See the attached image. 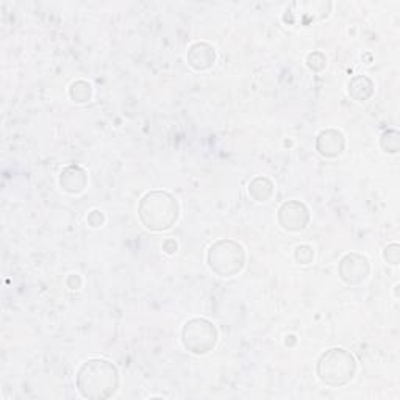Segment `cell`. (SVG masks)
Masks as SVG:
<instances>
[{
  "instance_id": "7a4b0ae2",
  "label": "cell",
  "mask_w": 400,
  "mask_h": 400,
  "mask_svg": "<svg viewBox=\"0 0 400 400\" xmlns=\"http://www.w3.org/2000/svg\"><path fill=\"white\" fill-rule=\"evenodd\" d=\"M138 216L148 230H168L178 219V203L169 193H148L139 202Z\"/></svg>"
},
{
  "instance_id": "2e32d148",
  "label": "cell",
  "mask_w": 400,
  "mask_h": 400,
  "mask_svg": "<svg viewBox=\"0 0 400 400\" xmlns=\"http://www.w3.org/2000/svg\"><path fill=\"white\" fill-rule=\"evenodd\" d=\"M399 246L397 244H391L385 249V260L389 264H399Z\"/></svg>"
},
{
  "instance_id": "7c38bea8",
  "label": "cell",
  "mask_w": 400,
  "mask_h": 400,
  "mask_svg": "<svg viewBox=\"0 0 400 400\" xmlns=\"http://www.w3.org/2000/svg\"><path fill=\"white\" fill-rule=\"evenodd\" d=\"M261 191H263V195H264V199L268 200L272 193H274V185L269 178H266V177H258L255 178L252 183L249 185V194L252 195V198L258 202H261Z\"/></svg>"
},
{
  "instance_id": "8fae6325",
  "label": "cell",
  "mask_w": 400,
  "mask_h": 400,
  "mask_svg": "<svg viewBox=\"0 0 400 400\" xmlns=\"http://www.w3.org/2000/svg\"><path fill=\"white\" fill-rule=\"evenodd\" d=\"M374 94V83L366 75H357L349 83V96L357 102H364Z\"/></svg>"
},
{
  "instance_id": "5bb4252c",
  "label": "cell",
  "mask_w": 400,
  "mask_h": 400,
  "mask_svg": "<svg viewBox=\"0 0 400 400\" xmlns=\"http://www.w3.org/2000/svg\"><path fill=\"white\" fill-rule=\"evenodd\" d=\"M399 133L396 130H389L382 136V148L388 153H397L399 152Z\"/></svg>"
},
{
  "instance_id": "8992f818",
  "label": "cell",
  "mask_w": 400,
  "mask_h": 400,
  "mask_svg": "<svg viewBox=\"0 0 400 400\" xmlns=\"http://www.w3.org/2000/svg\"><path fill=\"white\" fill-rule=\"evenodd\" d=\"M340 277L347 285H360L369 276V261L358 254H349L340 261Z\"/></svg>"
},
{
  "instance_id": "9a60e30c",
  "label": "cell",
  "mask_w": 400,
  "mask_h": 400,
  "mask_svg": "<svg viewBox=\"0 0 400 400\" xmlns=\"http://www.w3.org/2000/svg\"><path fill=\"white\" fill-rule=\"evenodd\" d=\"M296 260L302 264H308L313 260V250L308 246H301L296 250Z\"/></svg>"
},
{
  "instance_id": "4fadbf2b",
  "label": "cell",
  "mask_w": 400,
  "mask_h": 400,
  "mask_svg": "<svg viewBox=\"0 0 400 400\" xmlns=\"http://www.w3.org/2000/svg\"><path fill=\"white\" fill-rule=\"evenodd\" d=\"M70 97L75 102H88L91 99V86L86 82H77L70 86Z\"/></svg>"
},
{
  "instance_id": "277c9868",
  "label": "cell",
  "mask_w": 400,
  "mask_h": 400,
  "mask_svg": "<svg viewBox=\"0 0 400 400\" xmlns=\"http://www.w3.org/2000/svg\"><path fill=\"white\" fill-rule=\"evenodd\" d=\"M244 261V249L232 239L217 241L208 250V266L219 277L237 276Z\"/></svg>"
},
{
  "instance_id": "6da1fadb",
  "label": "cell",
  "mask_w": 400,
  "mask_h": 400,
  "mask_svg": "<svg viewBox=\"0 0 400 400\" xmlns=\"http://www.w3.org/2000/svg\"><path fill=\"white\" fill-rule=\"evenodd\" d=\"M119 387L116 366L102 358L86 362L77 372V388L86 399H108Z\"/></svg>"
},
{
  "instance_id": "5b68a950",
  "label": "cell",
  "mask_w": 400,
  "mask_h": 400,
  "mask_svg": "<svg viewBox=\"0 0 400 400\" xmlns=\"http://www.w3.org/2000/svg\"><path fill=\"white\" fill-rule=\"evenodd\" d=\"M182 341L183 346L195 355L208 354L217 341V330L207 319H191L183 327Z\"/></svg>"
},
{
  "instance_id": "ba28073f",
  "label": "cell",
  "mask_w": 400,
  "mask_h": 400,
  "mask_svg": "<svg viewBox=\"0 0 400 400\" xmlns=\"http://www.w3.org/2000/svg\"><path fill=\"white\" fill-rule=\"evenodd\" d=\"M346 141H344L342 133L338 130H324L319 133L316 139V147L320 155L328 156V158H335L342 153Z\"/></svg>"
},
{
  "instance_id": "3957f363",
  "label": "cell",
  "mask_w": 400,
  "mask_h": 400,
  "mask_svg": "<svg viewBox=\"0 0 400 400\" xmlns=\"http://www.w3.org/2000/svg\"><path fill=\"white\" fill-rule=\"evenodd\" d=\"M357 362L350 352L341 347L327 350L318 362V375L328 387H342L354 379Z\"/></svg>"
},
{
  "instance_id": "52a82bcc",
  "label": "cell",
  "mask_w": 400,
  "mask_h": 400,
  "mask_svg": "<svg viewBox=\"0 0 400 400\" xmlns=\"http://www.w3.org/2000/svg\"><path fill=\"white\" fill-rule=\"evenodd\" d=\"M310 215L307 207L297 200H289L279 210V222L288 232H299L307 227Z\"/></svg>"
},
{
  "instance_id": "30bf717a",
  "label": "cell",
  "mask_w": 400,
  "mask_h": 400,
  "mask_svg": "<svg viewBox=\"0 0 400 400\" xmlns=\"http://www.w3.org/2000/svg\"><path fill=\"white\" fill-rule=\"evenodd\" d=\"M60 183L66 193H82L86 186V172L80 166H67L61 172Z\"/></svg>"
},
{
  "instance_id": "9c48e42d",
  "label": "cell",
  "mask_w": 400,
  "mask_h": 400,
  "mask_svg": "<svg viewBox=\"0 0 400 400\" xmlns=\"http://www.w3.org/2000/svg\"><path fill=\"white\" fill-rule=\"evenodd\" d=\"M216 58L215 49L205 43H198L191 45V49L188 50V63L198 70H203L213 66Z\"/></svg>"
}]
</instances>
